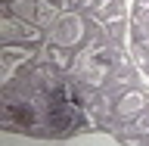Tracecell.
<instances>
[{
	"instance_id": "cell-2",
	"label": "cell",
	"mask_w": 149,
	"mask_h": 146,
	"mask_svg": "<svg viewBox=\"0 0 149 146\" xmlns=\"http://www.w3.org/2000/svg\"><path fill=\"white\" fill-rule=\"evenodd\" d=\"M6 115H9V121H13L16 128H31V121H34V115H31L28 106H9Z\"/></svg>"
},
{
	"instance_id": "cell-1",
	"label": "cell",
	"mask_w": 149,
	"mask_h": 146,
	"mask_svg": "<svg viewBox=\"0 0 149 146\" xmlns=\"http://www.w3.org/2000/svg\"><path fill=\"white\" fill-rule=\"evenodd\" d=\"M78 121H81V115H78V109H74L72 103L65 100V90H56L53 96H50V109H47V124H50V131H53V134H68Z\"/></svg>"
}]
</instances>
